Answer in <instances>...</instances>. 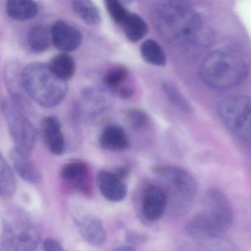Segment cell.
<instances>
[{"mask_svg":"<svg viewBox=\"0 0 251 251\" xmlns=\"http://www.w3.org/2000/svg\"><path fill=\"white\" fill-rule=\"evenodd\" d=\"M233 207L228 198L221 191L211 189L202 201L201 211L186 225L188 234L200 244L223 237L231 227Z\"/></svg>","mask_w":251,"mask_h":251,"instance_id":"cell-1","label":"cell"},{"mask_svg":"<svg viewBox=\"0 0 251 251\" xmlns=\"http://www.w3.org/2000/svg\"><path fill=\"white\" fill-rule=\"evenodd\" d=\"M154 18L163 36L179 45L193 42L202 28L199 14L184 2H161L155 8Z\"/></svg>","mask_w":251,"mask_h":251,"instance_id":"cell-2","label":"cell"},{"mask_svg":"<svg viewBox=\"0 0 251 251\" xmlns=\"http://www.w3.org/2000/svg\"><path fill=\"white\" fill-rule=\"evenodd\" d=\"M248 74V66L235 50L223 48L211 52L202 63V81L217 89H227L240 84Z\"/></svg>","mask_w":251,"mask_h":251,"instance_id":"cell-3","label":"cell"},{"mask_svg":"<svg viewBox=\"0 0 251 251\" xmlns=\"http://www.w3.org/2000/svg\"><path fill=\"white\" fill-rule=\"evenodd\" d=\"M22 80L26 93L30 100L45 108H53L67 96V82L58 78L49 65L33 62L22 72Z\"/></svg>","mask_w":251,"mask_h":251,"instance_id":"cell-4","label":"cell"},{"mask_svg":"<svg viewBox=\"0 0 251 251\" xmlns=\"http://www.w3.org/2000/svg\"><path fill=\"white\" fill-rule=\"evenodd\" d=\"M154 173L165 184V191L173 212L184 215L196 198L198 184L193 176L183 169L170 165H157Z\"/></svg>","mask_w":251,"mask_h":251,"instance_id":"cell-5","label":"cell"},{"mask_svg":"<svg viewBox=\"0 0 251 251\" xmlns=\"http://www.w3.org/2000/svg\"><path fill=\"white\" fill-rule=\"evenodd\" d=\"M41 236L40 227L28 214L18 211L5 217L2 233L5 251H36Z\"/></svg>","mask_w":251,"mask_h":251,"instance_id":"cell-6","label":"cell"},{"mask_svg":"<svg viewBox=\"0 0 251 251\" xmlns=\"http://www.w3.org/2000/svg\"><path fill=\"white\" fill-rule=\"evenodd\" d=\"M219 116L224 124L242 139L251 140V98L235 95L226 97L217 105Z\"/></svg>","mask_w":251,"mask_h":251,"instance_id":"cell-7","label":"cell"},{"mask_svg":"<svg viewBox=\"0 0 251 251\" xmlns=\"http://www.w3.org/2000/svg\"><path fill=\"white\" fill-rule=\"evenodd\" d=\"M1 110L15 148L30 155L36 142V128L25 113L11 100H2Z\"/></svg>","mask_w":251,"mask_h":251,"instance_id":"cell-8","label":"cell"},{"mask_svg":"<svg viewBox=\"0 0 251 251\" xmlns=\"http://www.w3.org/2000/svg\"><path fill=\"white\" fill-rule=\"evenodd\" d=\"M50 33L53 46L64 53L73 52L81 45L80 30L66 22H55L51 27Z\"/></svg>","mask_w":251,"mask_h":251,"instance_id":"cell-9","label":"cell"},{"mask_svg":"<svg viewBox=\"0 0 251 251\" xmlns=\"http://www.w3.org/2000/svg\"><path fill=\"white\" fill-rule=\"evenodd\" d=\"M169 204L165 189L157 185H149L142 195V211L147 220L156 221L165 212Z\"/></svg>","mask_w":251,"mask_h":251,"instance_id":"cell-10","label":"cell"},{"mask_svg":"<svg viewBox=\"0 0 251 251\" xmlns=\"http://www.w3.org/2000/svg\"><path fill=\"white\" fill-rule=\"evenodd\" d=\"M22 72L17 63L12 62L5 67V80L11 94V100L23 111L28 108V99L22 80Z\"/></svg>","mask_w":251,"mask_h":251,"instance_id":"cell-11","label":"cell"},{"mask_svg":"<svg viewBox=\"0 0 251 251\" xmlns=\"http://www.w3.org/2000/svg\"><path fill=\"white\" fill-rule=\"evenodd\" d=\"M42 131L45 145L54 155H62L65 151V139L61 122L57 117L48 116L42 122Z\"/></svg>","mask_w":251,"mask_h":251,"instance_id":"cell-12","label":"cell"},{"mask_svg":"<svg viewBox=\"0 0 251 251\" xmlns=\"http://www.w3.org/2000/svg\"><path fill=\"white\" fill-rule=\"evenodd\" d=\"M98 184L102 196L108 201L119 202L127 195V186L114 173L106 170L100 171Z\"/></svg>","mask_w":251,"mask_h":251,"instance_id":"cell-13","label":"cell"},{"mask_svg":"<svg viewBox=\"0 0 251 251\" xmlns=\"http://www.w3.org/2000/svg\"><path fill=\"white\" fill-rule=\"evenodd\" d=\"M9 156L16 172L23 180L33 184L42 181V174L30 160V155L14 147L10 151Z\"/></svg>","mask_w":251,"mask_h":251,"instance_id":"cell-14","label":"cell"},{"mask_svg":"<svg viewBox=\"0 0 251 251\" xmlns=\"http://www.w3.org/2000/svg\"><path fill=\"white\" fill-rule=\"evenodd\" d=\"M77 227L83 239L93 246H100L106 239L102 222L93 215L80 216L76 220Z\"/></svg>","mask_w":251,"mask_h":251,"instance_id":"cell-15","label":"cell"},{"mask_svg":"<svg viewBox=\"0 0 251 251\" xmlns=\"http://www.w3.org/2000/svg\"><path fill=\"white\" fill-rule=\"evenodd\" d=\"M100 146L113 152L126 151L130 146V141L126 130L117 125L104 127L99 137Z\"/></svg>","mask_w":251,"mask_h":251,"instance_id":"cell-16","label":"cell"},{"mask_svg":"<svg viewBox=\"0 0 251 251\" xmlns=\"http://www.w3.org/2000/svg\"><path fill=\"white\" fill-rule=\"evenodd\" d=\"M89 167L82 161L67 163L61 170L63 180L74 186L81 192L88 193L89 191Z\"/></svg>","mask_w":251,"mask_h":251,"instance_id":"cell-17","label":"cell"},{"mask_svg":"<svg viewBox=\"0 0 251 251\" xmlns=\"http://www.w3.org/2000/svg\"><path fill=\"white\" fill-rule=\"evenodd\" d=\"M39 11L37 2L31 0H9L5 3L7 15L16 21L32 20L37 16Z\"/></svg>","mask_w":251,"mask_h":251,"instance_id":"cell-18","label":"cell"},{"mask_svg":"<svg viewBox=\"0 0 251 251\" xmlns=\"http://www.w3.org/2000/svg\"><path fill=\"white\" fill-rule=\"evenodd\" d=\"M54 74L64 82L73 78L75 73L76 64L74 58L69 53H61L55 55L49 64Z\"/></svg>","mask_w":251,"mask_h":251,"instance_id":"cell-19","label":"cell"},{"mask_svg":"<svg viewBox=\"0 0 251 251\" xmlns=\"http://www.w3.org/2000/svg\"><path fill=\"white\" fill-rule=\"evenodd\" d=\"M27 42L32 52L42 53L48 50L52 42L50 30L41 25L33 26L27 33Z\"/></svg>","mask_w":251,"mask_h":251,"instance_id":"cell-20","label":"cell"},{"mask_svg":"<svg viewBox=\"0 0 251 251\" xmlns=\"http://www.w3.org/2000/svg\"><path fill=\"white\" fill-rule=\"evenodd\" d=\"M122 27L125 36L132 43L142 40L148 32V25L145 20L135 13L130 12Z\"/></svg>","mask_w":251,"mask_h":251,"instance_id":"cell-21","label":"cell"},{"mask_svg":"<svg viewBox=\"0 0 251 251\" xmlns=\"http://www.w3.org/2000/svg\"><path fill=\"white\" fill-rule=\"evenodd\" d=\"M73 8L76 15L89 25H98L101 23L100 11L96 4L92 1H74Z\"/></svg>","mask_w":251,"mask_h":251,"instance_id":"cell-22","label":"cell"},{"mask_svg":"<svg viewBox=\"0 0 251 251\" xmlns=\"http://www.w3.org/2000/svg\"><path fill=\"white\" fill-rule=\"evenodd\" d=\"M140 53L144 61L151 65L164 67L167 64V57L164 50L152 39H148L142 44Z\"/></svg>","mask_w":251,"mask_h":251,"instance_id":"cell-23","label":"cell"},{"mask_svg":"<svg viewBox=\"0 0 251 251\" xmlns=\"http://www.w3.org/2000/svg\"><path fill=\"white\" fill-rule=\"evenodd\" d=\"M17 188V179L9 164L4 158L0 156V194L4 198L14 196Z\"/></svg>","mask_w":251,"mask_h":251,"instance_id":"cell-24","label":"cell"},{"mask_svg":"<svg viewBox=\"0 0 251 251\" xmlns=\"http://www.w3.org/2000/svg\"><path fill=\"white\" fill-rule=\"evenodd\" d=\"M162 89L167 99L179 110H181L184 113L192 111L190 104L176 84L170 81L164 82L162 83Z\"/></svg>","mask_w":251,"mask_h":251,"instance_id":"cell-25","label":"cell"},{"mask_svg":"<svg viewBox=\"0 0 251 251\" xmlns=\"http://www.w3.org/2000/svg\"><path fill=\"white\" fill-rule=\"evenodd\" d=\"M129 72L125 66L113 68L105 73L103 77V83L106 87L113 90L118 91L123 87V83L128 77Z\"/></svg>","mask_w":251,"mask_h":251,"instance_id":"cell-26","label":"cell"},{"mask_svg":"<svg viewBox=\"0 0 251 251\" xmlns=\"http://www.w3.org/2000/svg\"><path fill=\"white\" fill-rule=\"evenodd\" d=\"M105 5L113 21L122 27L130 15V11L123 2L117 0H107L105 1Z\"/></svg>","mask_w":251,"mask_h":251,"instance_id":"cell-27","label":"cell"},{"mask_svg":"<svg viewBox=\"0 0 251 251\" xmlns=\"http://www.w3.org/2000/svg\"><path fill=\"white\" fill-rule=\"evenodd\" d=\"M126 117L129 126L134 130H141L149 123L148 114L140 108H128L126 111Z\"/></svg>","mask_w":251,"mask_h":251,"instance_id":"cell-28","label":"cell"},{"mask_svg":"<svg viewBox=\"0 0 251 251\" xmlns=\"http://www.w3.org/2000/svg\"><path fill=\"white\" fill-rule=\"evenodd\" d=\"M43 247L45 251H65L59 242L50 238L44 242Z\"/></svg>","mask_w":251,"mask_h":251,"instance_id":"cell-29","label":"cell"},{"mask_svg":"<svg viewBox=\"0 0 251 251\" xmlns=\"http://www.w3.org/2000/svg\"><path fill=\"white\" fill-rule=\"evenodd\" d=\"M119 96L123 100H127L133 95V90L128 86H123L118 91H117Z\"/></svg>","mask_w":251,"mask_h":251,"instance_id":"cell-30","label":"cell"},{"mask_svg":"<svg viewBox=\"0 0 251 251\" xmlns=\"http://www.w3.org/2000/svg\"><path fill=\"white\" fill-rule=\"evenodd\" d=\"M177 251H202V248H198V247L195 246V245H192V244L183 243V245H180Z\"/></svg>","mask_w":251,"mask_h":251,"instance_id":"cell-31","label":"cell"},{"mask_svg":"<svg viewBox=\"0 0 251 251\" xmlns=\"http://www.w3.org/2000/svg\"><path fill=\"white\" fill-rule=\"evenodd\" d=\"M114 173H115L120 178L123 180V178L126 177V176L129 174V170L127 168H126V167H120V168L117 169V170L114 172Z\"/></svg>","mask_w":251,"mask_h":251,"instance_id":"cell-32","label":"cell"},{"mask_svg":"<svg viewBox=\"0 0 251 251\" xmlns=\"http://www.w3.org/2000/svg\"><path fill=\"white\" fill-rule=\"evenodd\" d=\"M111 251H136V250L130 245H125V246L117 247Z\"/></svg>","mask_w":251,"mask_h":251,"instance_id":"cell-33","label":"cell"}]
</instances>
